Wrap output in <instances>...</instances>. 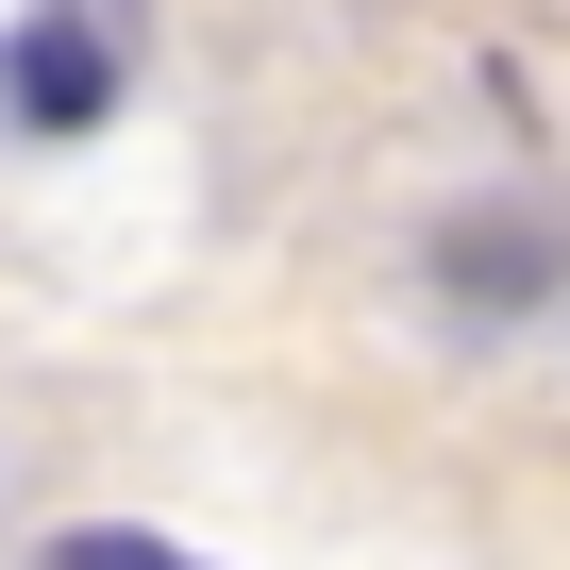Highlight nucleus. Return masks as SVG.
Wrapping results in <instances>:
<instances>
[{
  "label": "nucleus",
  "instance_id": "f03ea898",
  "mask_svg": "<svg viewBox=\"0 0 570 570\" xmlns=\"http://www.w3.org/2000/svg\"><path fill=\"white\" fill-rule=\"evenodd\" d=\"M436 268L470 285V303H503V320H520V303H537V285H553V235H537V218H470V235H453Z\"/></svg>",
  "mask_w": 570,
  "mask_h": 570
},
{
  "label": "nucleus",
  "instance_id": "f257e3e1",
  "mask_svg": "<svg viewBox=\"0 0 570 570\" xmlns=\"http://www.w3.org/2000/svg\"><path fill=\"white\" fill-rule=\"evenodd\" d=\"M0 101H18L35 135H85L118 101V35L101 18H18V35H0Z\"/></svg>",
  "mask_w": 570,
  "mask_h": 570
},
{
  "label": "nucleus",
  "instance_id": "7ed1b4c3",
  "mask_svg": "<svg viewBox=\"0 0 570 570\" xmlns=\"http://www.w3.org/2000/svg\"><path fill=\"white\" fill-rule=\"evenodd\" d=\"M51 570H202V553H168V537H135V520H85V537H51Z\"/></svg>",
  "mask_w": 570,
  "mask_h": 570
}]
</instances>
